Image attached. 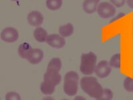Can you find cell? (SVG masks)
I'll return each mask as SVG.
<instances>
[{"label":"cell","mask_w":133,"mask_h":100,"mask_svg":"<svg viewBox=\"0 0 133 100\" xmlns=\"http://www.w3.org/2000/svg\"><path fill=\"white\" fill-rule=\"evenodd\" d=\"M44 54L42 50L39 49H32L28 54L27 60L29 63L32 64H37L42 61Z\"/></svg>","instance_id":"9"},{"label":"cell","mask_w":133,"mask_h":100,"mask_svg":"<svg viewBox=\"0 0 133 100\" xmlns=\"http://www.w3.org/2000/svg\"><path fill=\"white\" fill-rule=\"evenodd\" d=\"M1 39L6 43H14L18 40L19 32L14 27H5L1 33Z\"/></svg>","instance_id":"5"},{"label":"cell","mask_w":133,"mask_h":100,"mask_svg":"<svg viewBox=\"0 0 133 100\" xmlns=\"http://www.w3.org/2000/svg\"><path fill=\"white\" fill-rule=\"evenodd\" d=\"M127 0H110L111 4H112L116 7H121L125 3Z\"/></svg>","instance_id":"22"},{"label":"cell","mask_w":133,"mask_h":100,"mask_svg":"<svg viewBox=\"0 0 133 100\" xmlns=\"http://www.w3.org/2000/svg\"><path fill=\"white\" fill-rule=\"evenodd\" d=\"M100 0H85L83 3V9L86 13L92 14L97 11Z\"/></svg>","instance_id":"11"},{"label":"cell","mask_w":133,"mask_h":100,"mask_svg":"<svg viewBox=\"0 0 133 100\" xmlns=\"http://www.w3.org/2000/svg\"><path fill=\"white\" fill-rule=\"evenodd\" d=\"M43 80L45 82H48L56 86L60 83L61 81V76L59 74V72H57L47 70L43 76Z\"/></svg>","instance_id":"10"},{"label":"cell","mask_w":133,"mask_h":100,"mask_svg":"<svg viewBox=\"0 0 133 100\" xmlns=\"http://www.w3.org/2000/svg\"><path fill=\"white\" fill-rule=\"evenodd\" d=\"M62 67V62L60 58H53L49 62L47 67V70H51V71H55L59 72Z\"/></svg>","instance_id":"14"},{"label":"cell","mask_w":133,"mask_h":100,"mask_svg":"<svg viewBox=\"0 0 133 100\" xmlns=\"http://www.w3.org/2000/svg\"><path fill=\"white\" fill-rule=\"evenodd\" d=\"M97 13L101 18H110L113 17L116 13V8L113 5L109 2H101L98 5Z\"/></svg>","instance_id":"4"},{"label":"cell","mask_w":133,"mask_h":100,"mask_svg":"<svg viewBox=\"0 0 133 100\" xmlns=\"http://www.w3.org/2000/svg\"><path fill=\"white\" fill-rule=\"evenodd\" d=\"M111 72V66L107 60H102L97 64L95 70L96 76L99 78H104L110 75Z\"/></svg>","instance_id":"6"},{"label":"cell","mask_w":133,"mask_h":100,"mask_svg":"<svg viewBox=\"0 0 133 100\" xmlns=\"http://www.w3.org/2000/svg\"><path fill=\"white\" fill-rule=\"evenodd\" d=\"M127 3L129 7L133 9V0H127Z\"/></svg>","instance_id":"24"},{"label":"cell","mask_w":133,"mask_h":100,"mask_svg":"<svg viewBox=\"0 0 133 100\" xmlns=\"http://www.w3.org/2000/svg\"><path fill=\"white\" fill-rule=\"evenodd\" d=\"M109 64L111 67L115 68H119L121 65V55L120 53H117L111 57Z\"/></svg>","instance_id":"18"},{"label":"cell","mask_w":133,"mask_h":100,"mask_svg":"<svg viewBox=\"0 0 133 100\" xmlns=\"http://www.w3.org/2000/svg\"><path fill=\"white\" fill-rule=\"evenodd\" d=\"M79 75L76 72L70 71L64 77L63 91L69 96H75L78 91Z\"/></svg>","instance_id":"3"},{"label":"cell","mask_w":133,"mask_h":100,"mask_svg":"<svg viewBox=\"0 0 133 100\" xmlns=\"http://www.w3.org/2000/svg\"><path fill=\"white\" fill-rule=\"evenodd\" d=\"M63 0H46V6L49 10L56 11L61 7Z\"/></svg>","instance_id":"17"},{"label":"cell","mask_w":133,"mask_h":100,"mask_svg":"<svg viewBox=\"0 0 133 100\" xmlns=\"http://www.w3.org/2000/svg\"><path fill=\"white\" fill-rule=\"evenodd\" d=\"M113 97V93L108 88H104L103 89V94L98 98L96 99L97 100H111Z\"/></svg>","instance_id":"19"},{"label":"cell","mask_w":133,"mask_h":100,"mask_svg":"<svg viewBox=\"0 0 133 100\" xmlns=\"http://www.w3.org/2000/svg\"><path fill=\"white\" fill-rule=\"evenodd\" d=\"M124 15H125V14H124V13H120V14H118V16H117V17H115V18H114V19H112L111 20V21H110V22L112 23V22L115 21H116V20L118 19L121 18V17H123V16H124Z\"/></svg>","instance_id":"23"},{"label":"cell","mask_w":133,"mask_h":100,"mask_svg":"<svg viewBox=\"0 0 133 100\" xmlns=\"http://www.w3.org/2000/svg\"><path fill=\"white\" fill-rule=\"evenodd\" d=\"M33 49L30 44L27 43H21L18 48V54L20 57L26 59L30 50Z\"/></svg>","instance_id":"15"},{"label":"cell","mask_w":133,"mask_h":100,"mask_svg":"<svg viewBox=\"0 0 133 100\" xmlns=\"http://www.w3.org/2000/svg\"><path fill=\"white\" fill-rule=\"evenodd\" d=\"M33 36L39 43H45L48 36V33L47 30L43 27H37L33 31Z\"/></svg>","instance_id":"12"},{"label":"cell","mask_w":133,"mask_h":100,"mask_svg":"<svg viewBox=\"0 0 133 100\" xmlns=\"http://www.w3.org/2000/svg\"><path fill=\"white\" fill-rule=\"evenodd\" d=\"M97 56L92 52L83 54L81 57V72L86 76L93 74L97 66Z\"/></svg>","instance_id":"2"},{"label":"cell","mask_w":133,"mask_h":100,"mask_svg":"<svg viewBox=\"0 0 133 100\" xmlns=\"http://www.w3.org/2000/svg\"><path fill=\"white\" fill-rule=\"evenodd\" d=\"M27 22L33 27H40L43 22L44 17L41 13L38 11H32L29 12L27 17Z\"/></svg>","instance_id":"8"},{"label":"cell","mask_w":133,"mask_h":100,"mask_svg":"<svg viewBox=\"0 0 133 100\" xmlns=\"http://www.w3.org/2000/svg\"><path fill=\"white\" fill-rule=\"evenodd\" d=\"M5 100H21L19 94L15 91H9L5 95Z\"/></svg>","instance_id":"21"},{"label":"cell","mask_w":133,"mask_h":100,"mask_svg":"<svg viewBox=\"0 0 133 100\" xmlns=\"http://www.w3.org/2000/svg\"><path fill=\"white\" fill-rule=\"evenodd\" d=\"M42 100H55L54 98H53L52 97H50V96H47V97H44Z\"/></svg>","instance_id":"26"},{"label":"cell","mask_w":133,"mask_h":100,"mask_svg":"<svg viewBox=\"0 0 133 100\" xmlns=\"http://www.w3.org/2000/svg\"><path fill=\"white\" fill-rule=\"evenodd\" d=\"M11 1H13V2H17L19 0H11Z\"/></svg>","instance_id":"27"},{"label":"cell","mask_w":133,"mask_h":100,"mask_svg":"<svg viewBox=\"0 0 133 100\" xmlns=\"http://www.w3.org/2000/svg\"><path fill=\"white\" fill-rule=\"evenodd\" d=\"M74 32V27L71 23H69L64 25H61L59 28V33L63 37H69L71 36Z\"/></svg>","instance_id":"13"},{"label":"cell","mask_w":133,"mask_h":100,"mask_svg":"<svg viewBox=\"0 0 133 100\" xmlns=\"http://www.w3.org/2000/svg\"><path fill=\"white\" fill-rule=\"evenodd\" d=\"M61 100H69V99H61Z\"/></svg>","instance_id":"29"},{"label":"cell","mask_w":133,"mask_h":100,"mask_svg":"<svg viewBox=\"0 0 133 100\" xmlns=\"http://www.w3.org/2000/svg\"><path fill=\"white\" fill-rule=\"evenodd\" d=\"M133 78L130 77H127L124 79V82H123V86L125 90H127L129 92H132V86Z\"/></svg>","instance_id":"20"},{"label":"cell","mask_w":133,"mask_h":100,"mask_svg":"<svg viewBox=\"0 0 133 100\" xmlns=\"http://www.w3.org/2000/svg\"><path fill=\"white\" fill-rule=\"evenodd\" d=\"M46 43L50 47L55 49H61L65 45V40L64 37L57 34H51L48 35Z\"/></svg>","instance_id":"7"},{"label":"cell","mask_w":133,"mask_h":100,"mask_svg":"<svg viewBox=\"0 0 133 100\" xmlns=\"http://www.w3.org/2000/svg\"><path fill=\"white\" fill-rule=\"evenodd\" d=\"M40 89L41 91L45 95H51L55 91V86L47 82H43L41 83L40 86Z\"/></svg>","instance_id":"16"},{"label":"cell","mask_w":133,"mask_h":100,"mask_svg":"<svg viewBox=\"0 0 133 100\" xmlns=\"http://www.w3.org/2000/svg\"><path fill=\"white\" fill-rule=\"evenodd\" d=\"M73 100H87V99L85 98V97H83L80 96H76Z\"/></svg>","instance_id":"25"},{"label":"cell","mask_w":133,"mask_h":100,"mask_svg":"<svg viewBox=\"0 0 133 100\" xmlns=\"http://www.w3.org/2000/svg\"><path fill=\"white\" fill-rule=\"evenodd\" d=\"M132 92H133V83H132Z\"/></svg>","instance_id":"28"},{"label":"cell","mask_w":133,"mask_h":100,"mask_svg":"<svg viewBox=\"0 0 133 100\" xmlns=\"http://www.w3.org/2000/svg\"><path fill=\"white\" fill-rule=\"evenodd\" d=\"M80 86L83 91L91 97L97 99L103 94V87L98 82L97 79L93 76L82 78L80 81Z\"/></svg>","instance_id":"1"}]
</instances>
